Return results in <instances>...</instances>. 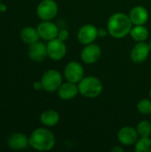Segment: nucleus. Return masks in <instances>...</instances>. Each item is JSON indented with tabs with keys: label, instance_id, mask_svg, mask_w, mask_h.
Returning <instances> with one entry per match:
<instances>
[{
	"label": "nucleus",
	"instance_id": "obj_24",
	"mask_svg": "<svg viewBox=\"0 0 151 152\" xmlns=\"http://www.w3.org/2000/svg\"><path fill=\"white\" fill-rule=\"evenodd\" d=\"M33 88H34V90H36V91L43 90L44 88H43V84H42L41 80H40V81H35V82L33 83Z\"/></svg>",
	"mask_w": 151,
	"mask_h": 152
},
{
	"label": "nucleus",
	"instance_id": "obj_19",
	"mask_svg": "<svg viewBox=\"0 0 151 152\" xmlns=\"http://www.w3.org/2000/svg\"><path fill=\"white\" fill-rule=\"evenodd\" d=\"M131 37L137 42H144L149 37V30L144 25H134L130 31Z\"/></svg>",
	"mask_w": 151,
	"mask_h": 152
},
{
	"label": "nucleus",
	"instance_id": "obj_14",
	"mask_svg": "<svg viewBox=\"0 0 151 152\" xmlns=\"http://www.w3.org/2000/svg\"><path fill=\"white\" fill-rule=\"evenodd\" d=\"M7 145L12 150L21 151L29 146V140L28 137L22 133H13L8 137Z\"/></svg>",
	"mask_w": 151,
	"mask_h": 152
},
{
	"label": "nucleus",
	"instance_id": "obj_12",
	"mask_svg": "<svg viewBox=\"0 0 151 152\" xmlns=\"http://www.w3.org/2000/svg\"><path fill=\"white\" fill-rule=\"evenodd\" d=\"M28 54L31 61L36 62H41L47 56V46L44 43L37 41L34 44L29 45Z\"/></svg>",
	"mask_w": 151,
	"mask_h": 152
},
{
	"label": "nucleus",
	"instance_id": "obj_23",
	"mask_svg": "<svg viewBox=\"0 0 151 152\" xmlns=\"http://www.w3.org/2000/svg\"><path fill=\"white\" fill-rule=\"evenodd\" d=\"M69 37V31L67 29H61V30H59L58 37H57L59 39H61V40L65 42L66 40H68Z\"/></svg>",
	"mask_w": 151,
	"mask_h": 152
},
{
	"label": "nucleus",
	"instance_id": "obj_9",
	"mask_svg": "<svg viewBox=\"0 0 151 152\" xmlns=\"http://www.w3.org/2000/svg\"><path fill=\"white\" fill-rule=\"evenodd\" d=\"M98 37V28L93 24L82 26L77 32V40L83 45L93 43Z\"/></svg>",
	"mask_w": 151,
	"mask_h": 152
},
{
	"label": "nucleus",
	"instance_id": "obj_16",
	"mask_svg": "<svg viewBox=\"0 0 151 152\" xmlns=\"http://www.w3.org/2000/svg\"><path fill=\"white\" fill-rule=\"evenodd\" d=\"M78 93V86H77L76 84L69 81H67L66 83H62L58 89L59 97L64 101H69L75 98Z\"/></svg>",
	"mask_w": 151,
	"mask_h": 152
},
{
	"label": "nucleus",
	"instance_id": "obj_17",
	"mask_svg": "<svg viewBox=\"0 0 151 152\" xmlns=\"http://www.w3.org/2000/svg\"><path fill=\"white\" fill-rule=\"evenodd\" d=\"M60 121V115L54 110H46L40 115V122L47 126L53 127L55 126Z\"/></svg>",
	"mask_w": 151,
	"mask_h": 152
},
{
	"label": "nucleus",
	"instance_id": "obj_22",
	"mask_svg": "<svg viewBox=\"0 0 151 152\" xmlns=\"http://www.w3.org/2000/svg\"><path fill=\"white\" fill-rule=\"evenodd\" d=\"M138 111L142 115L151 114V99H142L137 104Z\"/></svg>",
	"mask_w": 151,
	"mask_h": 152
},
{
	"label": "nucleus",
	"instance_id": "obj_25",
	"mask_svg": "<svg viewBox=\"0 0 151 152\" xmlns=\"http://www.w3.org/2000/svg\"><path fill=\"white\" fill-rule=\"evenodd\" d=\"M108 33H109V32H108V29H107V30L104 29V28H100V29H98V37H100L101 38L105 37L107 36Z\"/></svg>",
	"mask_w": 151,
	"mask_h": 152
},
{
	"label": "nucleus",
	"instance_id": "obj_6",
	"mask_svg": "<svg viewBox=\"0 0 151 152\" xmlns=\"http://www.w3.org/2000/svg\"><path fill=\"white\" fill-rule=\"evenodd\" d=\"M47 46V56L53 61H61L66 55L67 47L64 41L58 37L48 41Z\"/></svg>",
	"mask_w": 151,
	"mask_h": 152
},
{
	"label": "nucleus",
	"instance_id": "obj_27",
	"mask_svg": "<svg viewBox=\"0 0 151 152\" xmlns=\"http://www.w3.org/2000/svg\"><path fill=\"white\" fill-rule=\"evenodd\" d=\"M112 151H115V152H123L124 151V149L122 148V147H115V148H113L112 149Z\"/></svg>",
	"mask_w": 151,
	"mask_h": 152
},
{
	"label": "nucleus",
	"instance_id": "obj_26",
	"mask_svg": "<svg viewBox=\"0 0 151 152\" xmlns=\"http://www.w3.org/2000/svg\"><path fill=\"white\" fill-rule=\"evenodd\" d=\"M6 9H7L6 5L4 4L3 3H1V4H0V12H4L6 11Z\"/></svg>",
	"mask_w": 151,
	"mask_h": 152
},
{
	"label": "nucleus",
	"instance_id": "obj_20",
	"mask_svg": "<svg viewBox=\"0 0 151 152\" xmlns=\"http://www.w3.org/2000/svg\"><path fill=\"white\" fill-rule=\"evenodd\" d=\"M136 152H151V139L150 137H141L135 143Z\"/></svg>",
	"mask_w": 151,
	"mask_h": 152
},
{
	"label": "nucleus",
	"instance_id": "obj_28",
	"mask_svg": "<svg viewBox=\"0 0 151 152\" xmlns=\"http://www.w3.org/2000/svg\"><path fill=\"white\" fill-rule=\"evenodd\" d=\"M149 46H150V51H151V41L149 43Z\"/></svg>",
	"mask_w": 151,
	"mask_h": 152
},
{
	"label": "nucleus",
	"instance_id": "obj_1",
	"mask_svg": "<svg viewBox=\"0 0 151 152\" xmlns=\"http://www.w3.org/2000/svg\"><path fill=\"white\" fill-rule=\"evenodd\" d=\"M133 28V23L130 17L123 12H117L112 14L107 24L109 34L114 38H123L130 34Z\"/></svg>",
	"mask_w": 151,
	"mask_h": 152
},
{
	"label": "nucleus",
	"instance_id": "obj_4",
	"mask_svg": "<svg viewBox=\"0 0 151 152\" xmlns=\"http://www.w3.org/2000/svg\"><path fill=\"white\" fill-rule=\"evenodd\" d=\"M41 82L44 91L53 93L58 91L59 87L62 84V77L58 70L49 69L43 74Z\"/></svg>",
	"mask_w": 151,
	"mask_h": 152
},
{
	"label": "nucleus",
	"instance_id": "obj_29",
	"mask_svg": "<svg viewBox=\"0 0 151 152\" xmlns=\"http://www.w3.org/2000/svg\"><path fill=\"white\" fill-rule=\"evenodd\" d=\"M150 99H151V88H150Z\"/></svg>",
	"mask_w": 151,
	"mask_h": 152
},
{
	"label": "nucleus",
	"instance_id": "obj_8",
	"mask_svg": "<svg viewBox=\"0 0 151 152\" xmlns=\"http://www.w3.org/2000/svg\"><path fill=\"white\" fill-rule=\"evenodd\" d=\"M36 29L38 31L40 38L45 41H50L56 38L59 33L58 27L51 20H43L41 23L38 24Z\"/></svg>",
	"mask_w": 151,
	"mask_h": 152
},
{
	"label": "nucleus",
	"instance_id": "obj_15",
	"mask_svg": "<svg viewBox=\"0 0 151 152\" xmlns=\"http://www.w3.org/2000/svg\"><path fill=\"white\" fill-rule=\"evenodd\" d=\"M133 25H144L149 20L148 10L141 5L133 7L129 14Z\"/></svg>",
	"mask_w": 151,
	"mask_h": 152
},
{
	"label": "nucleus",
	"instance_id": "obj_18",
	"mask_svg": "<svg viewBox=\"0 0 151 152\" xmlns=\"http://www.w3.org/2000/svg\"><path fill=\"white\" fill-rule=\"evenodd\" d=\"M20 36L21 40L28 45L39 41V38H40L37 29L32 27L23 28L20 31Z\"/></svg>",
	"mask_w": 151,
	"mask_h": 152
},
{
	"label": "nucleus",
	"instance_id": "obj_5",
	"mask_svg": "<svg viewBox=\"0 0 151 152\" xmlns=\"http://www.w3.org/2000/svg\"><path fill=\"white\" fill-rule=\"evenodd\" d=\"M58 13V4L54 0H43L36 7V14L42 20H52Z\"/></svg>",
	"mask_w": 151,
	"mask_h": 152
},
{
	"label": "nucleus",
	"instance_id": "obj_3",
	"mask_svg": "<svg viewBox=\"0 0 151 152\" xmlns=\"http://www.w3.org/2000/svg\"><path fill=\"white\" fill-rule=\"evenodd\" d=\"M77 86L79 94L89 99H93L100 96L103 90V86L101 80L93 76L84 77V78L78 83Z\"/></svg>",
	"mask_w": 151,
	"mask_h": 152
},
{
	"label": "nucleus",
	"instance_id": "obj_2",
	"mask_svg": "<svg viewBox=\"0 0 151 152\" xmlns=\"http://www.w3.org/2000/svg\"><path fill=\"white\" fill-rule=\"evenodd\" d=\"M29 146L38 151H48L53 149L55 145V137L53 134L46 128H36L28 137Z\"/></svg>",
	"mask_w": 151,
	"mask_h": 152
},
{
	"label": "nucleus",
	"instance_id": "obj_21",
	"mask_svg": "<svg viewBox=\"0 0 151 152\" xmlns=\"http://www.w3.org/2000/svg\"><path fill=\"white\" fill-rule=\"evenodd\" d=\"M136 130L140 137H150L151 135V123L148 120H142L137 125Z\"/></svg>",
	"mask_w": 151,
	"mask_h": 152
},
{
	"label": "nucleus",
	"instance_id": "obj_13",
	"mask_svg": "<svg viewBox=\"0 0 151 152\" xmlns=\"http://www.w3.org/2000/svg\"><path fill=\"white\" fill-rule=\"evenodd\" d=\"M150 53L149 44L145 42H138L131 51V59L135 63H142L147 60Z\"/></svg>",
	"mask_w": 151,
	"mask_h": 152
},
{
	"label": "nucleus",
	"instance_id": "obj_11",
	"mask_svg": "<svg viewBox=\"0 0 151 152\" xmlns=\"http://www.w3.org/2000/svg\"><path fill=\"white\" fill-rule=\"evenodd\" d=\"M139 134L137 130L132 126H124L117 133V139L120 144L124 146H130L136 143Z\"/></svg>",
	"mask_w": 151,
	"mask_h": 152
},
{
	"label": "nucleus",
	"instance_id": "obj_30",
	"mask_svg": "<svg viewBox=\"0 0 151 152\" xmlns=\"http://www.w3.org/2000/svg\"><path fill=\"white\" fill-rule=\"evenodd\" d=\"M1 1H2V0H0V4H1Z\"/></svg>",
	"mask_w": 151,
	"mask_h": 152
},
{
	"label": "nucleus",
	"instance_id": "obj_10",
	"mask_svg": "<svg viewBox=\"0 0 151 152\" xmlns=\"http://www.w3.org/2000/svg\"><path fill=\"white\" fill-rule=\"evenodd\" d=\"M101 55V49L98 45L93 43L85 45L81 52V59L85 63L93 64L95 63Z\"/></svg>",
	"mask_w": 151,
	"mask_h": 152
},
{
	"label": "nucleus",
	"instance_id": "obj_7",
	"mask_svg": "<svg viewBox=\"0 0 151 152\" xmlns=\"http://www.w3.org/2000/svg\"><path fill=\"white\" fill-rule=\"evenodd\" d=\"M84 69L82 65L77 61L69 62L64 69V77L67 81L78 84L84 78Z\"/></svg>",
	"mask_w": 151,
	"mask_h": 152
}]
</instances>
